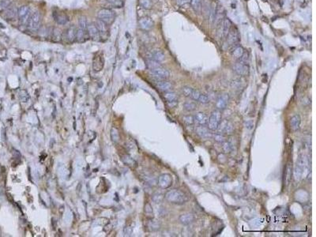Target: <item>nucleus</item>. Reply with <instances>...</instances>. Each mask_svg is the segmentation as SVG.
I'll return each mask as SVG.
<instances>
[{
	"label": "nucleus",
	"instance_id": "58836bf2",
	"mask_svg": "<svg viewBox=\"0 0 316 237\" xmlns=\"http://www.w3.org/2000/svg\"><path fill=\"white\" fill-rule=\"evenodd\" d=\"M144 213L148 217H153V209L150 203H145V206H144Z\"/></svg>",
	"mask_w": 316,
	"mask_h": 237
},
{
	"label": "nucleus",
	"instance_id": "473e14b6",
	"mask_svg": "<svg viewBox=\"0 0 316 237\" xmlns=\"http://www.w3.org/2000/svg\"><path fill=\"white\" fill-rule=\"evenodd\" d=\"M192 9L195 13H199L202 9V0H191L190 1Z\"/></svg>",
	"mask_w": 316,
	"mask_h": 237
},
{
	"label": "nucleus",
	"instance_id": "ea45409f",
	"mask_svg": "<svg viewBox=\"0 0 316 237\" xmlns=\"http://www.w3.org/2000/svg\"><path fill=\"white\" fill-rule=\"evenodd\" d=\"M111 6L116 8H121L124 7V0H106Z\"/></svg>",
	"mask_w": 316,
	"mask_h": 237
},
{
	"label": "nucleus",
	"instance_id": "423d86ee",
	"mask_svg": "<svg viewBox=\"0 0 316 237\" xmlns=\"http://www.w3.org/2000/svg\"><path fill=\"white\" fill-rule=\"evenodd\" d=\"M40 22H41V15L40 12L35 11L31 14L27 26L30 31L36 33L40 28Z\"/></svg>",
	"mask_w": 316,
	"mask_h": 237
},
{
	"label": "nucleus",
	"instance_id": "0eeeda50",
	"mask_svg": "<svg viewBox=\"0 0 316 237\" xmlns=\"http://www.w3.org/2000/svg\"><path fill=\"white\" fill-rule=\"evenodd\" d=\"M232 70L235 74L240 76H247L250 72V68L248 65L244 64L240 62L235 63L232 66Z\"/></svg>",
	"mask_w": 316,
	"mask_h": 237
},
{
	"label": "nucleus",
	"instance_id": "f03ea898",
	"mask_svg": "<svg viewBox=\"0 0 316 237\" xmlns=\"http://www.w3.org/2000/svg\"><path fill=\"white\" fill-rule=\"evenodd\" d=\"M308 165L307 158L303 155L299 156L298 159L296 161V166L293 169V177H294L296 181L299 182L300 180H301L303 173H304L305 170L307 169Z\"/></svg>",
	"mask_w": 316,
	"mask_h": 237
},
{
	"label": "nucleus",
	"instance_id": "9b49d317",
	"mask_svg": "<svg viewBox=\"0 0 316 237\" xmlns=\"http://www.w3.org/2000/svg\"><path fill=\"white\" fill-rule=\"evenodd\" d=\"M149 58L150 59H153V60L161 63V62L165 60V55L162 50L159 49V48H155V49L151 50L150 51V53H149Z\"/></svg>",
	"mask_w": 316,
	"mask_h": 237
},
{
	"label": "nucleus",
	"instance_id": "4be33fe9",
	"mask_svg": "<svg viewBox=\"0 0 316 237\" xmlns=\"http://www.w3.org/2000/svg\"><path fill=\"white\" fill-rule=\"evenodd\" d=\"M194 118V123H196V124H198V125L201 126L206 125L208 123V118H209L206 114L200 112H197Z\"/></svg>",
	"mask_w": 316,
	"mask_h": 237
},
{
	"label": "nucleus",
	"instance_id": "20e7f679",
	"mask_svg": "<svg viewBox=\"0 0 316 237\" xmlns=\"http://www.w3.org/2000/svg\"><path fill=\"white\" fill-rule=\"evenodd\" d=\"M115 17H116L115 13L111 9L103 8L99 10L98 13H97V18L105 22L108 25L113 23L115 19Z\"/></svg>",
	"mask_w": 316,
	"mask_h": 237
},
{
	"label": "nucleus",
	"instance_id": "393cba45",
	"mask_svg": "<svg viewBox=\"0 0 316 237\" xmlns=\"http://www.w3.org/2000/svg\"><path fill=\"white\" fill-rule=\"evenodd\" d=\"M227 37H228V42H229V45H235L237 42L239 41L240 40L239 34H238L237 31H235V30L230 29Z\"/></svg>",
	"mask_w": 316,
	"mask_h": 237
},
{
	"label": "nucleus",
	"instance_id": "09e8293b",
	"mask_svg": "<svg viewBox=\"0 0 316 237\" xmlns=\"http://www.w3.org/2000/svg\"><path fill=\"white\" fill-rule=\"evenodd\" d=\"M222 150L225 153H230L232 150V144L229 142H224L222 143Z\"/></svg>",
	"mask_w": 316,
	"mask_h": 237
},
{
	"label": "nucleus",
	"instance_id": "6e6552de",
	"mask_svg": "<svg viewBox=\"0 0 316 237\" xmlns=\"http://www.w3.org/2000/svg\"><path fill=\"white\" fill-rule=\"evenodd\" d=\"M150 74H151L153 77H156V78L160 79V80H162V79L168 78V77L170 76V72L168 71V70L165 69V68H162L161 66H160V67H156L154 68V69L150 70Z\"/></svg>",
	"mask_w": 316,
	"mask_h": 237
},
{
	"label": "nucleus",
	"instance_id": "de8ad7c7",
	"mask_svg": "<svg viewBox=\"0 0 316 237\" xmlns=\"http://www.w3.org/2000/svg\"><path fill=\"white\" fill-rule=\"evenodd\" d=\"M240 62L244 63V64H249V63H250V55H249V53L247 51H244L242 56L240 58Z\"/></svg>",
	"mask_w": 316,
	"mask_h": 237
},
{
	"label": "nucleus",
	"instance_id": "9d476101",
	"mask_svg": "<svg viewBox=\"0 0 316 237\" xmlns=\"http://www.w3.org/2000/svg\"><path fill=\"white\" fill-rule=\"evenodd\" d=\"M18 7H16L14 3H11L10 5V7L7 9V10H4L3 12V16L5 18L6 20H13L17 16H18Z\"/></svg>",
	"mask_w": 316,
	"mask_h": 237
},
{
	"label": "nucleus",
	"instance_id": "f704fd0d",
	"mask_svg": "<svg viewBox=\"0 0 316 237\" xmlns=\"http://www.w3.org/2000/svg\"><path fill=\"white\" fill-rule=\"evenodd\" d=\"M231 27H232V23H231L230 20L229 18H225L224 21V28H223V33H224V36H228L231 29Z\"/></svg>",
	"mask_w": 316,
	"mask_h": 237
},
{
	"label": "nucleus",
	"instance_id": "c9c22d12",
	"mask_svg": "<svg viewBox=\"0 0 316 237\" xmlns=\"http://www.w3.org/2000/svg\"><path fill=\"white\" fill-rule=\"evenodd\" d=\"M183 109L187 112H193L197 108V105H196V103L193 102V101H187L183 104Z\"/></svg>",
	"mask_w": 316,
	"mask_h": 237
},
{
	"label": "nucleus",
	"instance_id": "cd10ccee",
	"mask_svg": "<svg viewBox=\"0 0 316 237\" xmlns=\"http://www.w3.org/2000/svg\"><path fill=\"white\" fill-rule=\"evenodd\" d=\"M86 36H88L87 30L82 29L81 28H77L76 31V40L77 42H83L86 40Z\"/></svg>",
	"mask_w": 316,
	"mask_h": 237
},
{
	"label": "nucleus",
	"instance_id": "ddd939ff",
	"mask_svg": "<svg viewBox=\"0 0 316 237\" xmlns=\"http://www.w3.org/2000/svg\"><path fill=\"white\" fill-rule=\"evenodd\" d=\"M138 25L143 30H150L154 25L153 19L150 17H143L138 21Z\"/></svg>",
	"mask_w": 316,
	"mask_h": 237
},
{
	"label": "nucleus",
	"instance_id": "c85d7f7f",
	"mask_svg": "<svg viewBox=\"0 0 316 237\" xmlns=\"http://www.w3.org/2000/svg\"><path fill=\"white\" fill-rule=\"evenodd\" d=\"M147 228L150 232H156L161 228V224L156 220L150 219L147 222Z\"/></svg>",
	"mask_w": 316,
	"mask_h": 237
},
{
	"label": "nucleus",
	"instance_id": "8fccbe9b",
	"mask_svg": "<svg viewBox=\"0 0 316 237\" xmlns=\"http://www.w3.org/2000/svg\"><path fill=\"white\" fill-rule=\"evenodd\" d=\"M193 90H194V89L189 87V86H184V87L182 88V92H183V95L187 97H191Z\"/></svg>",
	"mask_w": 316,
	"mask_h": 237
},
{
	"label": "nucleus",
	"instance_id": "72a5a7b5",
	"mask_svg": "<svg viewBox=\"0 0 316 237\" xmlns=\"http://www.w3.org/2000/svg\"><path fill=\"white\" fill-rule=\"evenodd\" d=\"M111 138H112V140L114 142H115V143L118 142V141L120 139L118 130H117L115 127H112V128L111 129Z\"/></svg>",
	"mask_w": 316,
	"mask_h": 237
},
{
	"label": "nucleus",
	"instance_id": "a18cd8bd",
	"mask_svg": "<svg viewBox=\"0 0 316 237\" xmlns=\"http://www.w3.org/2000/svg\"><path fill=\"white\" fill-rule=\"evenodd\" d=\"M213 139L215 142H218V143H223L224 142H225V137L223 134L222 133H217L215 134H213Z\"/></svg>",
	"mask_w": 316,
	"mask_h": 237
},
{
	"label": "nucleus",
	"instance_id": "2eb2a0df",
	"mask_svg": "<svg viewBox=\"0 0 316 237\" xmlns=\"http://www.w3.org/2000/svg\"><path fill=\"white\" fill-rule=\"evenodd\" d=\"M195 133L198 136H199L201 138H209L212 137L210 130L205 126L198 125V127H196Z\"/></svg>",
	"mask_w": 316,
	"mask_h": 237
},
{
	"label": "nucleus",
	"instance_id": "7c9ffc66",
	"mask_svg": "<svg viewBox=\"0 0 316 237\" xmlns=\"http://www.w3.org/2000/svg\"><path fill=\"white\" fill-rule=\"evenodd\" d=\"M292 166L290 165H287L286 168H285V183L286 186H288L290 183L292 178Z\"/></svg>",
	"mask_w": 316,
	"mask_h": 237
},
{
	"label": "nucleus",
	"instance_id": "a19ab883",
	"mask_svg": "<svg viewBox=\"0 0 316 237\" xmlns=\"http://www.w3.org/2000/svg\"><path fill=\"white\" fill-rule=\"evenodd\" d=\"M145 64H146L147 67H148L150 70L154 69V68L160 67V66H161L159 62L155 61V60H153V59H150L147 60L146 63H145Z\"/></svg>",
	"mask_w": 316,
	"mask_h": 237
},
{
	"label": "nucleus",
	"instance_id": "6ab92c4d",
	"mask_svg": "<svg viewBox=\"0 0 316 237\" xmlns=\"http://www.w3.org/2000/svg\"><path fill=\"white\" fill-rule=\"evenodd\" d=\"M94 24L97 26V30H98L100 35L104 36V35L107 34L108 32V24H106L105 22L100 20L99 18H97Z\"/></svg>",
	"mask_w": 316,
	"mask_h": 237
},
{
	"label": "nucleus",
	"instance_id": "6e6d98bb",
	"mask_svg": "<svg viewBox=\"0 0 316 237\" xmlns=\"http://www.w3.org/2000/svg\"><path fill=\"white\" fill-rule=\"evenodd\" d=\"M168 107L169 108H174L175 106L177 105V101H171V102H167Z\"/></svg>",
	"mask_w": 316,
	"mask_h": 237
},
{
	"label": "nucleus",
	"instance_id": "3c124183",
	"mask_svg": "<svg viewBox=\"0 0 316 237\" xmlns=\"http://www.w3.org/2000/svg\"><path fill=\"white\" fill-rule=\"evenodd\" d=\"M198 101H199L201 104H207V103H209V97H208L206 95H205V94H201Z\"/></svg>",
	"mask_w": 316,
	"mask_h": 237
},
{
	"label": "nucleus",
	"instance_id": "37998d69",
	"mask_svg": "<svg viewBox=\"0 0 316 237\" xmlns=\"http://www.w3.org/2000/svg\"><path fill=\"white\" fill-rule=\"evenodd\" d=\"M11 3V0H0V12L7 10Z\"/></svg>",
	"mask_w": 316,
	"mask_h": 237
},
{
	"label": "nucleus",
	"instance_id": "aec40b11",
	"mask_svg": "<svg viewBox=\"0 0 316 237\" xmlns=\"http://www.w3.org/2000/svg\"><path fill=\"white\" fill-rule=\"evenodd\" d=\"M87 33H88V36L90 37L91 39L92 40H97V38L100 36V33H99L98 30H97V26L95 25L94 23H90L88 24L87 25Z\"/></svg>",
	"mask_w": 316,
	"mask_h": 237
},
{
	"label": "nucleus",
	"instance_id": "c03bdc74",
	"mask_svg": "<svg viewBox=\"0 0 316 237\" xmlns=\"http://www.w3.org/2000/svg\"><path fill=\"white\" fill-rule=\"evenodd\" d=\"M139 5L145 10H150L152 8L153 4L151 0H139Z\"/></svg>",
	"mask_w": 316,
	"mask_h": 237
},
{
	"label": "nucleus",
	"instance_id": "412c9836",
	"mask_svg": "<svg viewBox=\"0 0 316 237\" xmlns=\"http://www.w3.org/2000/svg\"><path fill=\"white\" fill-rule=\"evenodd\" d=\"M179 221L183 225H188L194 221V216L192 213H183L179 217Z\"/></svg>",
	"mask_w": 316,
	"mask_h": 237
},
{
	"label": "nucleus",
	"instance_id": "49530a36",
	"mask_svg": "<svg viewBox=\"0 0 316 237\" xmlns=\"http://www.w3.org/2000/svg\"><path fill=\"white\" fill-rule=\"evenodd\" d=\"M183 122L188 126H191L194 124V118L192 115H184L183 117Z\"/></svg>",
	"mask_w": 316,
	"mask_h": 237
},
{
	"label": "nucleus",
	"instance_id": "4468645a",
	"mask_svg": "<svg viewBox=\"0 0 316 237\" xmlns=\"http://www.w3.org/2000/svg\"><path fill=\"white\" fill-rule=\"evenodd\" d=\"M229 94H222V95L220 96L217 100V102H216V106H217V109L218 110H223V109L227 107V104L229 101Z\"/></svg>",
	"mask_w": 316,
	"mask_h": 237
},
{
	"label": "nucleus",
	"instance_id": "39448f33",
	"mask_svg": "<svg viewBox=\"0 0 316 237\" xmlns=\"http://www.w3.org/2000/svg\"><path fill=\"white\" fill-rule=\"evenodd\" d=\"M221 122V112L220 110H215L211 113L208 118V128L210 130H217Z\"/></svg>",
	"mask_w": 316,
	"mask_h": 237
},
{
	"label": "nucleus",
	"instance_id": "4c0bfd02",
	"mask_svg": "<svg viewBox=\"0 0 316 237\" xmlns=\"http://www.w3.org/2000/svg\"><path fill=\"white\" fill-rule=\"evenodd\" d=\"M164 198H165V196L162 194H161V193H156V194H154L152 196V201L154 203H156V204H159V203H161L163 202Z\"/></svg>",
	"mask_w": 316,
	"mask_h": 237
},
{
	"label": "nucleus",
	"instance_id": "5fc2aeb1",
	"mask_svg": "<svg viewBox=\"0 0 316 237\" xmlns=\"http://www.w3.org/2000/svg\"><path fill=\"white\" fill-rule=\"evenodd\" d=\"M250 224L253 226H255V227H258V226L260 225V220L259 219L253 220V221H251V222H250Z\"/></svg>",
	"mask_w": 316,
	"mask_h": 237
},
{
	"label": "nucleus",
	"instance_id": "603ef678",
	"mask_svg": "<svg viewBox=\"0 0 316 237\" xmlns=\"http://www.w3.org/2000/svg\"><path fill=\"white\" fill-rule=\"evenodd\" d=\"M200 95H201V93H200L199 91L197 90V89H194L190 98H191L192 100H194V101H198V98H199Z\"/></svg>",
	"mask_w": 316,
	"mask_h": 237
},
{
	"label": "nucleus",
	"instance_id": "a211bd4d",
	"mask_svg": "<svg viewBox=\"0 0 316 237\" xmlns=\"http://www.w3.org/2000/svg\"><path fill=\"white\" fill-rule=\"evenodd\" d=\"M156 86L157 89L163 91V92H168V91H171L173 89V85L171 82L168 81H165V79L162 80H159L156 82Z\"/></svg>",
	"mask_w": 316,
	"mask_h": 237
},
{
	"label": "nucleus",
	"instance_id": "a878e982",
	"mask_svg": "<svg viewBox=\"0 0 316 237\" xmlns=\"http://www.w3.org/2000/svg\"><path fill=\"white\" fill-rule=\"evenodd\" d=\"M244 52V49L240 45H233V48H232V51H231V54H232V57L237 59H240V58L242 56Z\"/></svg>",
	"mask_w": 316,
	"mask_h": 237
},
{
	"label": "nucleus",
	"instance_id": "f8f14e48",
	"mask_svg": "<svg viewBox=\"0 0 316 237\" xmlns=\"http://www.w3.org/2000/svg\"><path fill=\"white\" fill-rule=\"evenodd\" d=\"M217 130H218L219 133L231 134L233 133L234 131L233 124H232L231 122H229L228 120H224L223 121V122H221V124H220Z\"/></svg>",
	"mask_w": 316,
	"mask_h": 237
},
{
	"label": "nucleus",
	"instance_id": "e433bc0d",
	"mask_svg": "<svg viewBox=\"0 0 316 237\" xmlns=\"http://www.w3.org/2000/svg\"><path fill=\"white\" fill-rule=\"evenodd\" d=\"M87 18L85 16H81L78 18V28H81L82 29L87 30Z\"/></svg>",
	"mask_w": 316,
	"mask_h": 237
},
{
	"label": "nucleus",
	"instance_id": "f3484780",
	"mask_svg": "<svg viewBox=\"0 0 316 237\" xmlns=\"http://www.w3.org/2000/svg\"><path fill=\"white\" fill-rule=\"evenodd\" d=\"M76 31H77V28L74 25H71L66 32L64 33V36L66 37V41L69 43H73L74 40H76Z\"/></svg>",
	"mask_w": 316,
	"mask_h": 237
},
{
	"label": "nucleus",
	"instance_id": "dca6fc26",
	"mask_svg": "<svg viewBox=\"0 0 316 237\" xmlns=\"http://www.w3.org/2000/svg\"><path fill=\"white\" fill-rule=\"evenodd\" d=\"M53 18H54V20L59 25H66L68 22V21H69L67 15L65 14L64 13L59 11L53 12Z\"/></svg>",
	"mask_w": 316,
	"mask_h": 237
},
{
	"label": "nucleus",
	"instance_id": "864d4df0",
	"mask_svg": "<svg viewBox=\"0 0 316 237\" xmlns=\"http://www.w3.org/2000/svg\"><path fill=\"white\" fill-rule=\"evenodd\" d=\"M191 0H176V3L179 6H184L186 4L190 3Z\"/></svg>",
	"mask_w": 316,
	"mask_h": 237
},
{
	"label": "nucleus",
	"instance_id": "7ed1b4c3",
	"mask_svg": "<svg viewBox=\"0 0 316 237\" xmlns=\"http://www.w3.org/2000/svg\"><path fill=\"white\" fill-rule=\"evenodd\" d=\"M31 10L28 6H22L18 8V18L19 21V24L21 26H27L31 17Z\"/></svg>",
	"mask_w": 316,
	"mask_h": 237
},
{
	"label": "nucleus",
	"instance_id": "2f4dec72",
	"mask_svg": "<svg viewBox=\"0 0 316 237\" xmlns=\"http://www.w3.org/2000/svg\"><path fill=\"white\" fill-rule=\"evenodd\" d=\"M121 159H122L123 162H124L125 165H128V166L130 167L136 166V161L134 160L131 156H129V155H124V156H122V158H121Z\"/></svg>",
	"mask_w": 316,
	"mask_h": 237
},
{
	"label": "nucleus",
	"instance_id": "b1692460",
	"mask_svg": "<svg viewBox=\"0 0 316 237\" xmlns=\"http://www.w3.org/2000/svg\"><path fill=\"white\" fill-rule=\"evenodd\" d=\"M300 122H301V119H300V115H295L292 117L291 119H290V127H291V129L293 131H296V130H299Z\"/></svg>",
	"mask_w": 316,
	"mask_h": 237
},
{
	"label": "nucleus",
	"instance_id": "13d9d810",
	"mask_svg": "<svg viewBox=\"0 0 316 237\" xmlns=\"http://www.w3.org/2000/svg\"><path fill=\"white\" fill-rule=\"evenodd\" d=\"M252 127H253V124H252L251 122H247V124H246V127L250 129L252 128Z\"/></svg>",
	"mask_w": 316,
	"mask_h": 237
},
{
	"label": "nucleus",
	"instance_id": "1a4fd4ad",
	"mask_svg": "<svg viewBox=\"0 0 316 237\" xmlns=\"http://www.w3.org/2000/svg\"><path fill=\"white\" fill-rule=\"evenodd\" d=\"M172 183V178L169 174H162L158 178V186L162 189H167L169 187Z\"/></svg>",
	"mask_w": 316,
	"mask_h": 237
},
{
	"label": "nucleus",
	"instance_id": "bb28decb",
	"mask_svg": "<svg viewBox=\"0 0 316 237\" xmlns=\"http://www.w3.org/2000/svg\"><path fill=\"white\" fill-rule=\"evenodd\" d=\"M63 37V33L59 28H54L52 29V32H51V38L53 42H59L62 40Z\"/></svg>",
	"mask_w": 316,
	"mask_h": 237
},
{
	"label": "nucleus",
	"instance_id": "5701e85b",
	"mask_svg": "<svg viewBox=\"0 0 316 237\" xmlns=\"http://www.w3.org/2000/svg\"><path fill=\"white\" fill-rule=\"evenodd\" d=\"M104 66V60L101 55H97L92 61V68L95 71H101Z\"/></svg>",
	"mask_w": 316,
	"mask_h": 237
},
{
	"label": "nucleus",
	"instance_id": "f257e3e1",
	"mask_svg": "<svg viewBox=\"0 0 316 237\" xmlns=\"http://www.w3.org/2000/svg\"><path fill=\"white\" fill-rule=\"evenodd\" d=\"M165 198L168 203L175 205H183L187 203L188 200H189V198L184 192L177 189L168 191L165 194Z\"/></svg>",
	"mask_w": 316,
	"mask_h": 237
},
{
	"label": "nucleus",
	"instance_id": "4d7b16f0",
	"mask_svg": "<svg viewBox=\"0 0 316 237\" xmlns=\"http://www.w3.org/2000/svg\"><path fill=\"white\" fill-rule=\"evenodd\" d=\"M131 232H132V230H131V229H130V228H129V227L125 228V234H126V235H130V234H131Z\"/></svg>",
	"mask_w": 316,
	"mask_h": 237
},
{
	"label": "nucleus",
	"instance_id": "c756f323",
	"mask_svg": "<svg viewBox=\"0 0 316 237\" xmlns=\"http://www.w3.org/2000/svg\"><path fill=\"white\" fill-rule=\"evenodd\" d=\"M164 98L165 99V101H166L167 102L177 101L178 96L176 92H172V91H168V92H165V94H164Z\"/></svg>",
	"mask_w": 316,
	"mask_h": 237
},
{
	"label": "nucleus",
	"instance_id": "79ce46f5",
	"mask_svg": "<svg viewBox=\"0 0 316 237\" xmlns=\"http://www.w3.org/2000/svg\"><path fill=\"white\" fill-rule=\"evenodd\" d=\"M19 97L20 99H21V101H22V102L24 103L28 102L29 100V95L27 91L25 90V89H22V90L20 91Z\"/></svg>",
	"mask_w": 316,
	"mask_h": 237
}]
</instances>
